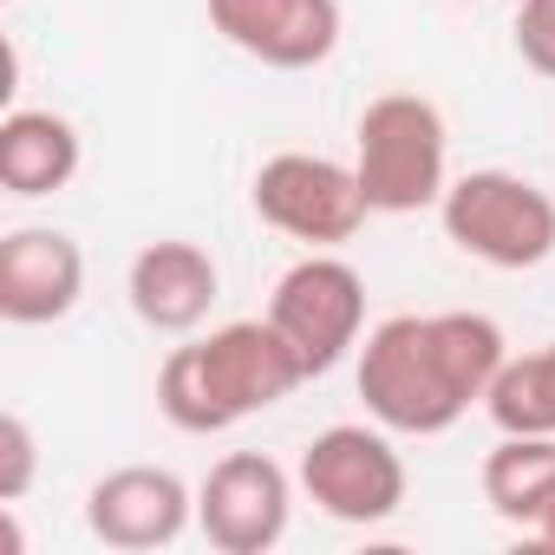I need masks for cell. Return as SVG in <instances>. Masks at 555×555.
Here are the masks:
<instances>
[{
  "label": "cell",
  "mask_w": 555,
  "mask_h": 555,
  "mask_svg": "<svg viewBox=\"0 0 555 555\" xmlns=\"http://www.w3.org/2000/svg\"><path fill=\"white\" fill-rule=\"evenodd\" d=\"M503 360L509 340L490 314H392L360 347V399L386 431L438 438L470 405H483Z\"/></svg>",
  "instance_id": "cell-1"
},
{
  "label": "cell",
  "mask_w": 555,
  "mask_h": 555,
  "mask_svg": "<svg viewBox=\"0 0 555 555\" xmlns=\"http://www.w3.org/2000/svg\"><path fill=\"white\" fill-rule=\"evenodd\" d=\"M295 386H308V366L295 360V347L282 340L274 321H229L209 340L170 347L157 366V412L190 431H229L268 405H282Z\"/></svg>",
  "instance_id": "cell-2"
},
{
  "label": "cell",
  "mask_w": 555,
  "mask_h": 555,
  "mask_svg": "<svg viewBox=\"0 0 555 555\" xmlns=\"http://www.w3.org/2000/svg\"><path fill=\"white\" fill-rule=\"evenodd\" d=\"M353 177L373 216L438 209L451 190V131L425 92H379L353 125Z\"/></svg>",
  "instance_id": "cell-3"
},
{
  "label": "cell",
  "mask_w": 555,
  "mask_h": 555,
  "mask_svg": "<svg viewBox=\"0 0 555 555\" xmlns=\"http://www.w3.org/2000/svg\"><path fill=\"white\" fill-rule=\"evenodd\" d=\"M438 222L444 235L483 261V268H503V274H522V268H542L555 255V196L516 170H470V177H451L444 203H438Z\"/></svg>",
  "instance_id": "cell-4"
},
{
  "label": "cell",
  "mask_w": 555,
  "mask_h": 555,
  "mask_svg": "<svg viewBox=\"0 0 555 555\" xmlns=\"http://www.w3.org/2000/svg\"><path fill=\"white\" fill-rule=\"evenodd\" d=\"M268 321L282 327V340L295 347V360L308 366V379H321L366 334V274L353 261H340L334 248H314V255H301L282 282H274Z\"/></svg>",
  "instance_id": "cell-5"
},
{
  "label": "cell",
  "mask_w": 555,
  "mask_h": 555,
  "mask_svg": "<svg viewBox=\"0 0 555 555\" xmlns=\"http://www.w3.org/2000/svg\"><path fill=\"white\" fill-rule=\"evenodd\" d=\"M301 490L321 516L373 529L386 516L405 509V457L392 451L386 425H327L321 438H308L301 451Z\"/></svg>",
  "instance_id": "cell-6"
},
{
  "label": "cell",
  "mask_w": 555,
  "mask_h": 555,
  "mask_svg": "<svg viewBox=\"0 0 555 555\" xmlns=\"http://www.w3.org/2000/svg\"><path fill=\"white\" fill-rule=\"evenodd\" d=\"M248 196H255V216H261L268 229H282V235H295V242H308V248H340V242H353L360 222L373 216V209H366V190H360V177H353V164L321 157V151H274V157L255 170Z\"/></svg>",
  "instance_id": "cell-7"
},
{
  "label": "cell",
  "mask_w": 555,
  "mask_h": 555,
  "mask_svg": "<svg viewBox=\"0 0 555 555\" xmlns=\"http://www.w3.org/2000/svg\"><path fill=\"white\" fill-rule=\"evenodd\" d=\"M295 483L301 477H288L268 451H229L196 483V529L222 555H268L274 542L288 535Z\"/></svg>",
  "instance_id": "cell-8"
},
{
  "label": "cell",
  "mask_w": 555,
  "mask_h": 555,
  "mask_svg": "<svg viewBox=\"0 0 555 555\" xmlns=\"http://www.w3.org/2000/svg\"><path fill=\"white\" fill-rule=\"evenodd\" d=\"M190 522H196V490L164 464H125L86 490V529L125 555L170 548Z\"/></svg>",
  "instance_id": "cell-9"
},
{
  "label": "cell",
  "mask_w": 555,
  "mask_h": 555,
  "mask_svg": "<svg viewBox=\"0 0 555 555\" xmlns=\"http://www.w3.org/2000/svg\"><path fill=\"white\" fill-rule=\"evenodd\" d=\"M209 27L274 73H308L334 60L347 21L340 0H209Z\"/></svg>",
  "instance_id": "cell-10"
},
{
  "label": "cell",
  "mask_w": 555,
  "mask_h": 555,
  "mask_svg": "<svg viewBox=\"0 0 555 555\" xmlns=\"http://www.w3.org/2000/svg\"><path fill=\"white\" fill-rule=\"evenodd\" d=\"M222 295V268L203 242H183V235H164V242H144L125 268V301L131 314L151 327V334H190L209 321Z\"/></svg>",
  "instance_id": "cell-11"
},
{
  "label": "cell",
  "mask_w": 555,
  "mask_h": 555,
  "mask_svg": "<svg viewBox=\"0 0 555 555\" xmlns=\"http://www.w3.org/2000/svg\"><path fill=\"white\" fill-rule=\"evenodd\" d=\"M86 295V248L66 229H14L0 242V321L53 327Z\"/></svg>",
  "instance_id": "cell-12"
},
{
  "label": "cell",
  "mask_w": 555,
  "mask_h": 555,
  "mask_svg": "<svg viewBox=\"0 0 555 555\" xmlns=\"http://www.w3.org/2000/svg\"><path fill=\"white\" fill-rule=\"evenodd\" d=\"M79 164H86V144L73 118L40 105H14L0 118V183L14 196H53L79 177Z\"/></svg>",
  "instance_id": "cell-13"
},
{
  "label": "cell",
  "mask_w": 555,
  "mask_h": 555,
  "mask_svg": "<svg viewBox=\"0 0 555 555\" xmlns=\"http://www.w3.org/2000/svg\"><path fill=\"white\" fill-rule=\"evenodd\" d=\"M483 503L503 522L535 529L555 509V438L548 431H503L496 451L483 457Z\"/></svg>",
  "instance_id": "cell-14"
},
{
  "label": "cell",
  "mask_w": 555,
  "mask_h": 555,
  "mask_svg": "<svg viewBox=\"0 0 555 555\" xmlns=\"http://www.w3.org/2000/svg\"><path fill=\"white\" fill-rule=\"evenodd\" d=\"M483 412L496 431H548L555 438V340L522 360H503V373L483 392Z\"/></svg>",
  "instance_id": "cell-15"
},
{
  "label": "cell",
  "mask_w": 555,
  "mask_h": 555,
  "mask_svg": "<svg viewBox=\"0 0 555 555\" xmlns=\"http://www.w3.org/2000/svg\"><path fill=\"white\" fill-rule=\"evenodd\" d=\"M40 470V438L21 412H0V503H21Z\"/></svg>",
  "instance_id": "cell-16"
},
{
  "label": "cell",
  "mask_w": 555,
  "mask_h": 555,
  "mask_svg": "<svg viewBox=\"0 0 555 555\" xmlns=\"http://www.w3.org/2000/svg\"><path fill=\"white\" fill-rule=\"evenodd\" d=\"M516 53L529 73L555 79V0H522L516 8Z\"/></svg>",
  "instance_id": "cell-17"
},
{
  "label": "cell",
  "mask_w": 555,
  "mask_h": 555,
  "mask_svg": "<svg viewBox=\"0 0 555 555\" xmlns=\"http://www.w3.org/2000/svg\"><path fill=\"white\" fill-rule=\"evenodd\" d=\"M535 542H542V548H555V509H548V516L535 522Z\"/></svg>",
  "instance_id": "cell-18"
},
{
  "label": "cell",
  "mask_w": 555,
  "mask_h": 555,
  "mask_svg": "<svg viewBox=\"0 0 555 555\" xmlns=\"http://www.w3.org/2000/svg\"><path fill=\"white\" fill-rule=\"evenodd\" d=\"M457 8H470V0H457Z\"/></svg>",
  "instance_id": "cell-19"
}]
</instances>
